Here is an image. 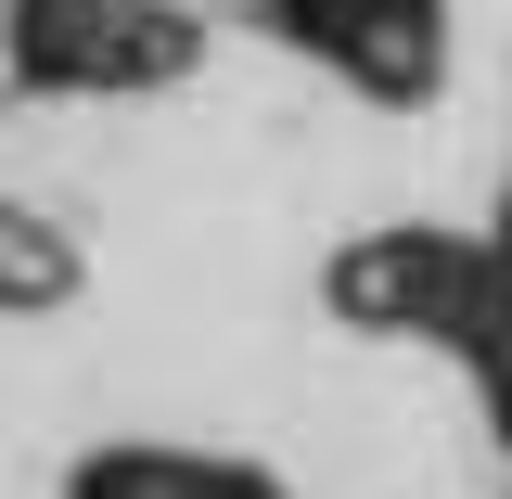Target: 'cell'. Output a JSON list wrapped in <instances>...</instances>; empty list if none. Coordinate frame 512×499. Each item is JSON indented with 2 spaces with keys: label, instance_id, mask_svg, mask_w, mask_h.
<instances>
[{
  "label": "cell",
  "instance_id": "6da1fadb",
  "mask_svg": "<svg viewBox=\"0 0 512 499\" xmlns=\"http://www.w3.org/2000/svg\"><path fill=\"white\" fill-rule=\"evenodd\" d=\"M320 308L346 333H384V346H448L474 359L512 308V256L474 244V231H436V218H384V231H346L333 269H320Z\"/></svg>",
  "mask_w": 512,
  "mask_h": 499
},
{
  "label": "cell",
  "instance_id": "7a4b0ae2",
  "mask_svg": "<svg viewBox=\"0 0 512 499\" xmlns=\"http://www.w3.org/2000/svg\"><path fill=\"white\" fill-rule=\"evenodd\" d=\"M0 64L39 103H141V90H180L205 64V26L180 0H13Z\"/></svg>",
  "mask_w": 512,
  "mask_h": 499
},
{
  "label": "cell",
  "instance_id": "3957f363",
  "mask_svg": "<svg viewBox=\"0 0 512 499\" xmlns=\"http://www.w3.org/2000/svg\"><path fill=\"white\" fill-rule=\"evenodd\" d=\"M256 26H269L282 52L333 64L384 116H423L448 90V0H256Z\"/></svg>",
  "mask_w": 512,
  "mask_h": 499
},
{
  "label": "cell",
  "instance_id": "277c9868",
  "mask_svg": "<svg viewBox=\"0 0 512 499\" xmlns=\"http://www.w3.org/2000/svg\"><path fill=\"white\" fill-rule=\"evenodd\" d=\"M64 499H282L256 461H205V448H90L77 474H64Z\"/></svg>",
  "mask_w": 512,
  "mask_h": 499
},
{
  "label": "cell",
  "instance_id": "5b68a950",
  "mask_svg": "<svg viewBox=\"0 0 512 499\" xmlns=\"http://www.w3.org/2000/svg\"><path fill=\"white\" fill-rule=\"evenodd\" d=\"M77 282H90L77 231H52L39 205H13V192H0V308H13V320H39V308H64Z\"/></svg>",
  "mask_w": 512,
  "mask_h": 499
},
{
  "label": "cell",
  "instance_id": "8992f818",
  "mask_svg": "<svg viewBox=\"0 0 512 499\" xmlns=\"http://www.w3.org/2000/svg\"><path fill=\"white\" fill-rule=\"evenodd\" d=\"M487 244H500V256H512V192H500V231H487Z\"/></svg>",
  "mask_w": 512,
  "mask_h": 499
}]
</instances>
